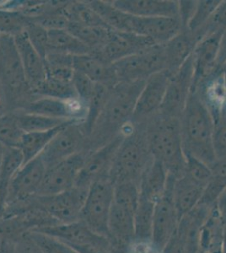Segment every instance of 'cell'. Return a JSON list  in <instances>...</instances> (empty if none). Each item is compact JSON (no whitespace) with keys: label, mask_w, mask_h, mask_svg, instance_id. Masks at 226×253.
<instances>
[{"label":"cell","mask_w":226,"mask_h":253,"mask_svg":"<svg viewBox=\"0 0 226 253\" xmlns=\"http://www.w3.org/2000/svg\"><path fill=\"white\" fill-rule=\"evenodd\" d=\"M1 159H2V156H0V167H1Z\"/></svg>","instance_id":"cell-58"},{"label":"cell","mask_w":226,"mask_h":253,"mask_svg":"<svg viewBox=\"0 0 226 253\" xmlns=\"http://www.w3.org/2000/svg\"><path fill=\"white\" fill-rule=\"evenodd\" d=\"M9 183L0 179V217L3 215L7 207Z\"/></svg>","instance_id":"cell-52"},{"label":"cell","mask_w":226,"mask_h":253,"mask_svg":"<svg viewBox=\"0 0 226 253\" xmlns=\"http://www.w3.org/2000/svg\"><path fill=\"white\" fill-rule=\"evenodd\" d=\"M168 177L169 174L163 165L154 159L141 179L140 197L156 204L166 192Z\"/></svg>","instance_id":"cell-25"},{"label":"cell","mask_w":226,"mask_h":253,"mask_svg":"<svg viewBox=\"0 0 226 253\" xmlns=\"http://www.w3.org/2000/svg\"><path fill=\"white\" fill-rule=\"evenodd\" d=\"M114 185L110 179L96 181L90 187L80 220L94 232L109 238V218L113 204Z\"/></svg>","instance_id":"cell-6"},{"label":"cell","mask_w":226,"mask_h":253,"mask_svg":"<svg viewBox=\"0 0 226 253\" xmlns=\"http://www.w3.org/2000/svg\"><path fill=\"white\" fill-rule=\"evenodd\" d=\"M123 140L109 175L112 184L132 182L139 187L141 179L154 158L147 141L145 123H129L121 132Z\"/></svg>","instance_id":"cell-2"},{"label":"cell","mask_w":226,"mask_h":253,"mask_svg":"<svg viewBox=\"0 0 226 253\" xmlns=\"http://www.w3.org/2000/svg\"><path fill=\"white\" fill-rule=\"evenodd\" d=\"M162 253H186L183 242L176 232L162 249Z\"/></svg>","instance_id":"cell-51"},{"label":"cell","mask_w":226,"mask_h":253,"mask_svg":"<svg viewBox=\"0 0 226 253\" xmlns=\"http://www.w3.org/2000/svg\"><path fill=\"white\" fill-rule=\"evenodd\" d=\"M194 71L192 57L170 76L166 95L160 112L180 119L192 94Z\"/></svg>","instance_id":"cell-10"},{"label":"cell","mask_w":226,"mask_h":253,"mask_svg":"<svg viewBox=\"0 0 226 253\" xmlns=\"http://www.w3.org/2000/svg\"><path fill=\"white\" fill-rule=\"evenodd\" d=\"M74 122L78 121L70 122L68 124H63L62 126H57L56 128L45 131V132L24 133L20 142V147H19L23 156L24 164L40 156L43 150H45V148L48 145L49 143L52 141V138H54L61 130Z\"/></svg>","instance_id":"cell-28"},{"label":"cell","mask_w":226,"mask_h":253,"mask_svg":"<svg viewBox=\"0 0 226 253\" xmlns=\"http://www.w3.org/2000/svg\"><path fill=\"white\" fill-rule=\"evenodd\" d=\"M226 62V30L223 32L221 37V46H220V52L218 58V68Z\"/></svg>","instance_id":"cell-53"},{"label":"cell","mask_w":226,"mask_h":253,"mask_svg":"<svg viewBox=\"0 0 226 253\" xmlns=\"http://www.w3.org/2000/svg\"><path fill=\"white\" fill-rule=\"evenodd\" d=\"M198 253H203V251L201 250V249H200V251H199V252H198Z\"/></svg>","instance_id":"cell-59"},{"label":"cell","mask_w":226,"mask_h":253,"mask_svg":"<svg viewBox=\"0 0 226 253\" xmlns=\"http://www.w3.org/2000/svg\"><path fill=\"white\" fill-rule=\"evenodd\" d=\"M4 150H5V147L3 146V144H0V156L3 155Z\"/></svg>","instance_id":"cell-57"},{"label":"cell","mask_w":226,"mask_h":253,"mask_svg":"<svg viewBox=\"0 0 226 253\" xmlns=\"http://www.w3.org/2000/svg\"><path fill=\"white\" fill-rule=\"evenodd\" d=\"M87 3L110 29L130 32L133 15L117 9L111 1L93 0Z\"/></svg>","instance_id":"cell-27"},{"label":"cell","mask_w":226,"mask_h":253,"mask_svg":"<svg viewBox=\"0 0 226 253\" xmlns=\"http://www.w3.org/2000/svg\"><path fill=\"white\" fill-rule=\"evenodd\" d=\"M31 19L20 12L0 8V34L14 38L25 32Z\"/></svg>","instance_id":"cell-38"},{"label":"cell","mask_w":226,"mask_h":253,"mask_svg":"<svg viewBox=\"0 0 226 253\" xmlns=\"http://www.w3.org/2000/svg\"><path fill=\"white\" fill-rule=\"evenodd\" d=\"M87 192L75 187L53 195L36 196L35 201L58 224H68L80 220Z\"/></svg>","instance_id":"cell-9"},{"label":"cell","mask_w":226,"mask_h":253,"mask_svg":"<svg viewBox=\"0 0 226 253\" xmlns=\"http://www.w3.org/2000/svg\"><path fill=\"white\" fill-rule=\"evenodd\" d=\"M145 81L118 82L112 88L87 139L85 154L88 155L121 135L123 127L132 120L137 98Z\"/></svg>","instance_id":"cell-1"},{"label":"cell","mask_w":226,"mask_h":253,"mask_svg":"<svg viewBox=\"0 0 226 253\" xmlns=\"http://www.w3.org/2000/svg\"><path fill=\"white\" fill-rule=\"evenodd\" d=\"M198 1H178V19L180 20L182 29L186 30L190 20L194 14Z\"/></svg>","instance_id":"cell-47"},{"label":"cell","mask_w":226,"mask_h":253,"mask_svg":"<svg viewBox=\"0 0 226 253\" xmlns=\"http://www.w3.org/2000/svg\"><path fill=\"white\" fill-rule=\"evenodd\" d=\"M223 232L215 204L201 228L200 249L204 253H223Z\"/></svg>","instance_id":"cell-26"},{"label":"cell","mask_w":226,"mask_h":253,"mask_svg":"<svg viewBox=\"0 0 226 253\" xmlns=\"http://www.w3.org/2000/svg\"><path fill=\"white\" fill-rule=\"evenodd\" d=\"M174 176L169 175L166 192L155 204L152 241L160 249L165 248L178 229L179 217L173 201Z\"/></svg>","instance_id":"cell-15"},{"label":"cell","mask_w":226,"mask_h":253,"mask_svg":"<svg viewBox=\"0 0 226 253\" xmlns=\"http://www.w3.org/2000/svg\"><path fill=\"white\" fill-rule=\"evenodd\" d=\"M181 135L185 155L192 156L207 165L216 160L214 150L215 122L200 95L192 90L180 118Z\"/></svg>","instance_id":"cell-3"},{"label":"cell","mask_w":226,"mask_h":253,"mask_svg":"<svg viewBox=\"0 0 226 253\" xmlns=\"http://www.w3.org/2000/svg\"><path fill=\"white\" fill-rule=\"evenodd\" d=\"M182 29L178 17H137L133 15L131 33L143 36L162 45Z\"/></svg>","instance_id":"cell-18"},{"label":"cell","mask_w":226,"mask_h":253,"mask_svg":"<svg viewBox=\"0 0 226 253\" xmlns=\"http://www.w3.org/2000/svg\"><path fill=\"white\" fill-rule=\"evenodd\" d=\"M226 30V0L221 1L214 15L205 27L198 34V40L215 32H224Z\"/></svg>","instance_id":"cell-45"},{"label":"cell","mask_w":226,"mask_h":253,"mask_svg":"<svg viewBox=\"0 0 226 253\" xmlns=\"http://www.w3.org/2000/svg\"><path fill=\"white\" fill-rule=\"evenodd\" d=\"M46 77L72 81L75 69L74 57L60 52H50L44 59Z\"/></svg>","instance_id":"cell-32"},{"label":"cell","mask_w":226,"mask_h":253,"mask_svg":"<svg viewBox=\"0 0 226 253\" xmlns=\"http://www.w3.org/2000/svg\"><path fill=\"white\" fill-rule=\"evenodd\" d=\"M24 164L22 153L17 148H5L1 159L0 179L10 184L13 176Z\"/></svg>","instance_id":"cell-39"},{"label":"cell","mask_w":226,"mask_h":253,"mask_svg":"<svg viewBox=\"0 0 226 253\" xmlns=\"http://www.w3.org/2000/svg\"><path fill=\"white\" fill-rule=\"evenodd\" d=\"M24 133L13 113L0 114V144L19 149Z\"/></svg>","instance_id":"cell-37"},{"label":"cell","mask_w":226,"mask_h":253,"mask_svg":"<svg viewBox=\"0 0 226 253\" xmlns=\"http://www.w3.org/2000/svg\"><path fill=\"white\" fill-rule=\"evenodd\" d=\"M38 97H48L69 101L78 99L72 81H61L57 79L46 77L43 83L35 89Z\"/></svg>","instance_id":"cell-33"},{"label":"cell","mask_w":226,"mask_h":253,"mask_svg":"<svg viewBox=\"0 0 226 253\" xmlns=\"http://www.w3.org/2000/svg\"><path fill=\"white\" fill-rule=\"evenodd\" d=\"M155 45L158 44L143 36L111 30L108 39L102 48L91 55L97 57L105 63L112 64Z\"/></svg>","instance_id":"cell-13"},{"label":"cell","mask_w":226,"mask_h":253,"mask_svg":"<svg viewBox=\"0 0 226 253\" xmlns=\"http://www.w3.org/2000/svg\"><path fill=\"white\" fill-rule=\"evenodd\" d=\"M86 154L78 153L46 169L38 195H53L75 187Z\"/></svg>","instance_id":"cell-16"},{"label":"cell","mask_w":226,"mask_h":253,"mask_svg":"<svg viewBox=\"0 0 226 253\" xmlns=\"http://www.w3.org/2000/svg\"><path fill=\"white\" fill-rule=\"evenodd\" d=\"M87 139L82 122H74L61 130L39 156L47 169L78 153H84Z\"/></svg>","instance_id":"cell-8"},{"label":"cell","mask_w":226,"mask_h":253,"mask_svg":"<svg viewBox=\"0 0 226 253\" xmlns=\"http://www.w3.org/2000/svg\"><path fill=\"white\" fill-rule=\"evenodd\" d=\"M74 69L86 75L94 83L114 86L118 83L112 64L105 63L94 55L86 54L74 57Z\"/></svg>","instance_id":"cell-23"},{"label":"cell","mask_w":226,"mask_h":253,"mask_svg":"<svg viewBox=\"0 0 226 253\" xmlns=\"http://www.w3.org/2000/svg\"><path fill=\"white\" fill-rule=\"evenodd\" d=\"M0 253H15V242L4 241L0 245Z\"/></svg>","instance_id":"cell-54"},{"label":"cell","mask_w":226,"mask_h":253,"mask_svg":"<svg viewBox=\"0 0 226 253\" xmlns=\"http://www.w3.org/2000/svg\"><path fill=\"white\" fill-rule=\"evenodd\" d=\"M221 228L223 232L224 247L223 253H226V190L221 194L216 203Z\"/></svg>","instance_id":"cell-49"},{"label":"cell","mask_w":226,"mask_h":253,"mask_svg":"<svg viewBox=\"0 0 226 253\" xmlns=\"http://www.w3.org/2000/svg\"><path fill=\"white\" fill-rule=\"evenodd\" d=\"M121 11L137 17H178V1L175 0H115Z\"/></svg>","instance_id":"cell-19"},{"label":"cell","mask_w":226,"mask_h":253,"mask_svg":"<svg viewBox=\"0 0 226 253\" xmlns=\"http://www.w3.org/2000/svg\"><path fill=\"white\" fill-rule=\"evenodd\" d=\"M155 203L140 197L135 213V238L152 240Z\"/></svg>","instance_id":"cell-34"},{"label":"cell","mask_w":226,"mask_h":253,"mask_svg":"<svg viewBox=\"0 0 226 253\" xmlns=\"http://www.w3.org/2000/svg\"><path fill=\"white\" fill-rule=\"evenodd\" d=\"M115 253H162V249H160L152 240L135 238L122 250Z\"/></svg>","instance_id":"cell-46"},{"label":"cell","mask_w":226,"mask_h":253,"mask_svg":"<svg viewBox=\"0 0 226 253\" xmlns=\"http://www.w3.org/2000/svg\"><path fill=\"white\" fill-rule=\"evenodd\" d=\"M60 52L73 57L90 54L89 48L68 30L48 31V52Z\"/></svg>","instance_id":"cell-29"},{"label":"cell","mask_w":226,"mask_h":253,"mask_svg":"<svg viewBox=\"0 0 226 253\" xmlns=\"http://www.w3.org/2000/svg\"><path fill=\"white\" fill-rule=\"evenodd\" d=\"M214 128V150L217 158L226 157V107L215 118Z\"/></svg>","instance_id":"cell-43"},{"label":"cell","mask_w":226,"mask_h":253,"mask_svg":"<svg viewBox=\"0 0 226 253\" xmlns=\"http://www.w3.org/2000/svg\"><path fill=\"white\" fill-rule=\"evenodd\" d=\"M220 69V72H221V75H222V78H223L224 81L226 84V62L223 63L220 68H218Z\"/></svg>","instance_id":"cell-56"},{"label":"cell","mask_w":226,"mask_h":253,"mask_svg":"<svg viewBox=\"0 0 226 253\" xmlns=\"http://www.w3.org/2000/svg\"><path fill=\"white\" fill-rule=\"evenodd\" d=\"M123 138V134H121L108 144L86 155L75 187L89 190L96 181L109 178L115 156Z\"/></svg>","instance_id":"cell-11"},{"label":"cell","mask_w":226,"mask_h":253,"mask_svg":"<svg viewBox=\"0 0 226 253\" xmlns=\"http://www.w3.org/2000/svg\"><path fill=\"white\" fill-rule=\"evenodd\" d=\"M14 39L26 79L34 92L46 77L44 60L30 42L26 32L15 36Z\"/></svg>","instance_id":"cell-20"},{"label":"cell","mask_w":226,"mask_h":253,"mask_svg":"<svg viewBox=\"0 0 226 253\" xmlns=\"http://www.w3.org/2000/svg\"><path fill=\"white\" fill-rule=\"evenodd\" d=\"M212 207L198 204L180 219L176 233L183 242L185 253H198L200 251L201 228Z\"/></svg>","instance_id":"cell-21"},{"label":"cell","mask_w":226,"mask_h":253,"mask_svg":"<svg viewBox=\"0 0 226 253\" xmlns=\"http://www.w3.org/2000/svg\"><path fill=\"white\" fill-rule=\"evenodd\" d=\"M221 0H201L198 1L194 14L186 27V31L192 33L198 40V36L212 17Z\"/></svg>","instance_id":"cell-36"},{"label":"cell","mask_w":226,"mask_h":253,"mask_svg":"<svg viewBox=\"0 0 226 253\" xmlns=\"http://www.w3.org/2000/svg\"><path fill=\"white\" fill-rule=\"evenodd\" d=\"M209 167L212 171L213 177L226 184V157L216 159Z\"/></svg>","instance_id":"cell-50"},{"label":"cell","mask_w":226,"mask_h":253,"mask_svg":"<svg viewBox=\"0 0 226 253\" xmlns=\"http://www.w3.org/2000/svg\"><path fill=\"white\" fill-rule=\"evenodd\" d=\"M203 190V187L196 184L185 175L175 179L172 195L179 219L190 213L199 204Z\"/></svg>","instance_id":"cell-24"},{"label":"cell","mask_w":226,"mask_h":253,"mask_svg":"<svg viewBox=\"0 0 226 253\" xmlns=\"http://www.w3.org/2000/svg\"><path fill=\"white\" fill-rule=\"evenodd\" d=\"M17 120L21 130L26 132H45L56 128L63 124H68L75 120L60 119V118H48L45 116L26 113V112H13ZM79 122V121H78Z\"/></svg>","instance_id":"cell-31"},{"label":"cell","mask_w":226,"mask_h":253,"mask_svg":"<svg viewBox=\"0 0 226 253\" xmlns=\"http://www.w3.org/2000/svg\"><path fill=\"white\" fill-rule=\"evenodd\" d=\"M147 141L153 158L169 175L179 178L186 169V155L181 135L180 119L157 113L145 123Z\"/></svg>","instance_id":"cell-4"},{"label":"cell","mask_w":226,"mask_h":253,"mask_svg":"<svg viewBox=\"0 0 226 253\" xmlns=\"http://www.w3.org/2000/svg\"><path fill=\"white\" fill-rule=\"evenodd\" d=\"M28 234L43 253H78L69 245L46 234L39 231H32Z\"/></svg>","instance_id":"cell-41"},{"label":"cell","mask_w":226,"mask_h":253,"mask_svg":"<svg viewBox=\"0 0 226 253\" xmlns=\"http://www.w3.org/2000/svg\"><path fill=\"white\" fill-rule=\"evenodd\" d=\"M118 82L145 81L166 70L163 44L155 45L112 63Z\"/></svg>","instance_id":"cell-7"},{"label":"cell","mask_w":226,"mask_h":253,"mask_svg":"<svg viewBox=\"0 0 226 253\" xmlns=\"http://www.w3.org/2000/svg\"><path fill=\"white\" fill-rule=\"evenodd\" d=\"M170 76L169 73L161 71L146 80L137 98L131 123H146L149 118L160 112Z\"/></svg>","instance_id":"cell-14"},{"label":"cell","mask_w":226,"mask_h":253,"mask_svg":"<svg viewBox=\"0 0 226 253\" xmlns=\"http://www.w3.org/2000/svg\"><path fill=\"white\" fill-rule=\"evenodd\" d=\"M0 84L5 113L17 112L38 97L26 79L14 38L7 35L0 38Z\"/></svg>","instance_id":"cell-5"},{"label":"cell","mask_w":226,"mask_h":253,"mask_svg":"<svg viewBox=\"0 0 226 253\" xmlns=\"http://www.w3.org/2000/svg\"><path fill=\"white\" fill-rule=\"evenodd\" d=\"M67 30L89 48L90 54H94L105 45L112 29L106 26H81L69 23Z\"/></svg>","instance_id":"cell-30"},{"label":"cell","mask_w":226,"mask_h":253,"mask_svg":"<svg viewBox=\"0 0 226 253\" xmlns=\"http://www.w3.org/2000/svg\"><path fill=\"white\" fill-rule=\"evenodd\" d=\"M46 172V166L40 156L24 164L10 181L7 205L38 196Z\"/></svg>","instance_id":"cell-12"},{"label":"cell","mask_w":226,"mask_h":253,"mask_svg":"<svg viewBox=\"0 0 226 253\" xmlns=\"http://www.w3.org/2000/svg\"><path fill=\"white\" fill-rule=\"evenodd\" d=\"M15 253H43V252L27 233L15 242Z\"/></svg>","instance_id":"cell-48"},{"label":"cell","mask_w":226,"mask_h":253,"mask_svg":"<svg viewBox=\"0 0 226 253\" xmlns=\"http://www.w3.org/2000/svg\"><path fill=\"white\" fill-rule=\"evenodd\" d=\"M198 40L186 30H181L174 38L163 44L166 70L170 75L178 71L192 57Z\"/></svg>","instance_id":"cell-22"},{"label":"cell","mask_w":226,"mask_h":253,"mask_svg":"<svg viewBox=\"0 0 226 253\" xmlns=\"http://www.w3.org/2000/svg\"><path fill=\"white\" fill-rule=\"evenodd\" d=\"M222 34L223 32H218L206 36L198 41L195 46L192 55L194 71L193 88L218 69V58Z\"/></svg>","instance_id":"cell-17"},{"label":"cell","mask_w":226,"mask_h":253,"mask_svg":"<svg viewBox=\"0 0 226 253\" xmlns=\"http://www.w3.org/2000/svg\"><path fill=\"white\" fill-rule=\"evenodd\" d=\"M184 175L203 188L206 187L212 178V171L209 165L188 155H186V169Z\"/></svg>","instance_id":"cell-40"},{"label":"cell","mask_w":226,"mask_h":253,"mask_svg":"<svg viewBox=\"0 0 226 253\" xmlns=\"http://www.w3.org/2000/svg\"><path fill=\"white\" fill-rule=\"evenodd\" d=\"M72 84L75 88L77 97L81 102H83L86 107L94 95V90L97 83H94L90 79L86 77V75L75 71Z\"/></svg>","instance_id":"cell-44"},{"label":"cell","mask_w":226,"mask_h":253,"mask_svg":"<svg viewBox=\"0 0 226 253\" xmlns=\"http://www.w3.org/2000/svg\"><path fill=\"white\" fill-rule=\"evenodd\" d=\"M25 32L30 42L44 60L48 53V31L31 20Z\"/></svg>","instance_id":"cell-42"},{"label":"cell","mask_w":226,"mask_h":253,"mask_svg":"<svg viewBox=\"0 0 226 253\" xmlns=\"http://www.w3.org/2000/svg\"><path fill=\"white\" fill-rule=\"evenodd\" d=\"M0 114H5V103L3 96V89L0 84Z\"/></svg>","instance_id":"cell-55"},{"label":"cell","mask_w":226,"mask_h":253,"mask_svg":"<svg viewBox=\"0 0 226 253\" xmlns=\"http://www.w3.org/2000/svg\"><path fill=\"white\" fill-rule=\"evenodd\" d=\"M63 12L69 19V23L81 26H106L103 20L91 9L87 1H73L68 2ZM109 28V27H108Z\"/></svg>","instance_id":"cell-35"}]
</instances>
